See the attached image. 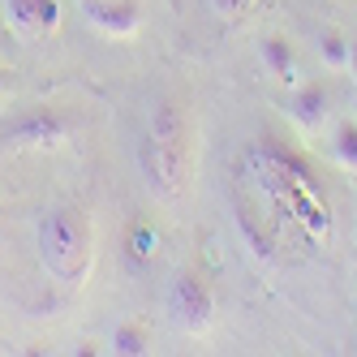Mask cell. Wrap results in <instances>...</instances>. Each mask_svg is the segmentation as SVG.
Returning a JSON list of instances; mask_svg holds the SVG:
<instances>
[{
  "mask_svg": "<svg viewBox=\"0 0 357 357\" xmlns=\"http://www.w3.org/2000/svg\"><path fill=\"white\" fill-rule=\"evenodd\" d=\"M5 26L17 39L56 35V26H61V0H5Z\"/></svg>",
  "mask_w": 357,
  "mask_h": 357,
  "instance_id": "cell-4",
  "label": "cell"
},
{
  "mask_svg": "<svg viewBox=\"0 0 357 357\" xmlns=\"http://www.w3.org/2000/svg\"><path fill=\"white\" fill-rule=\"evenodd\" d=\"M112 349L125 353V357L151 353V331H146L142 323H116V331H112Z\"/></svg>",
  "mask_w": 357,
  "mask_h": 357,
  "instance_id": "cell-10",
  "label": "cell"
},
{
  "mask_svg": "<svg viewBox=\"0 0 357 357\" xmlns=\"http://www.w3.org/2000/svg\"><path fill=\"white\" fill-rule=\"evenodd\" d=\"M211 5H215V13H224V17H237L250 0H211Z\"/></svg>",
  "mask_w": 357,
  "mask_h": 357,
  "instance_id": "cell-13",
  "label": "cell"
},
{
  "mask_svg": "<svg viewBox=\"0 0 357 357\" xmlns=\"http://www.w3.org/2000/svg\"><path fill=\"white\" fill-rule=\"evenodd\" d=\"M39 254H43V267L61 284H82L95 259L91 220L78 207H52L39 220Z\"/></svg>",
  "mask_w": 357,
  "mask_h": 357,
  "instance_id": "cell-1",
  "label": "cell"
},
{
  "mask_svg": "<svg viewBox=\"0 0 357 357\" xmlns=\"http://www.w3.org/2000/svg\"><path fill=\"white\" fill-rule=\"evenodd\" d=\"M331 116V95L323 82H297L289 95V121L301 134H319Z\"/></svg>",
  "mask_w": 357,
  "mask_h": 357,
  "instance_id": "cell-6",
  "label": "cell"
},
{
  "mask_svg": "<svg viewBox=\"0 0 357 357\" xmlns=\"http://www.w3.org/2000/svg\"><path fill=\"white\" fill-rule=\"evenodd\" d=\"M142 168H146V181L160 198H176L185 185V146L176 142H160L146 134V146H142Z\"/></svg>",
  "mask_w": 357,
  "mask_h": 357,
  "instance_id": "cell-3",
  "label": "cell"
},
{
  "mask_svg": "<svg viewBox=\"0 0 357 357\" xmlns=\"http://www.w3.org/2000/svg\"><path fill=\"white\" fill-rule=\"evenodd\" d=\"M331 151L344 168H357V121H340L336 134H331Z\"/></svg>",
  "mask_w": 357,
  "mask_h": 357,
  "instance_id": "cell-12",
  "label": "cell"
},
{
  "mask_svg": "<svg viewBox=\"0 0 357 357\" xmlns=\"http://www.w3.org/2000/svg\"><path fill=\"white\" fill-rule=\"evenodd\" d=\"M9 91H13V78H9V69H0V99H9Z\"/></svg>",
  "mask_w": 357,
  "mask_h": 357,
  "instance_id": "cell-15",
  "label": "cell"
},
{
  "mask_svg": "<svg viewBox=\"0 0 357 357\" xmlns=\"http://www.w3.org/2000/svg\"><path fill=\"white\" fill-rule=\"evenodd\" d=\"M168 310L176 319V327L185 336H211L215 327V314H220V301L211 293V284L202 280L198 271H176L172 284H168Z\"/></svg>",
  "mask_w": 357,
  "mask_h": 357,
  "instance_id": "cell-2",
  "label": "cell"
},
{
  "mask_svg": "<svg viewBox=\"0 0 357 357\" xmlns=\"http://www.w3.org/2000/svg\"><path fill=\"white\" fill-rule=\"evenodd\" d=\"M259 52H263V65L275 82H284V86H297L301 78V65H297V52H293V43L284 35H267L259 43Z\"/></svg>",
  "mask_w": 357,
  "mask_h": 357,
  "instance_id": "cell-7",
  "label": "cell"
},
{
  "mask_svg": "<svg viewBox=\"0 0 357 357\" xmlns=\"http://www.w3.org/2000/svg\"><path fill=\"white\" fill-rule=\"evenodd\" d=\"M160 254V233H155V224H146V220H138V224H130V233H125V259H130L134 267H142V263H151Z\"/></svg>",
  "mask_w": 357,
  "mask_h": 357,
  "instance_id": "cell-9",
  "label": "cell"
},
{
  "mask_svg": "<svg viewBox=\"0 0 357 357\" xmlns=\"http://www.w3.org/2000/svg\"><path fill=\"white\" fill-rule=\"evenodd\" d=\"M86 17L95 31H104L108 39H134L142 31V9L134 0H82Z\"/></svg>",
  "mask_w": 357,
  "mask_h": 357,
  "instance_id": "cell-5",
  "label": "cell"
},
{
  "mask_svg": "<svg viewBox=\"0 0 357 357\" xmlns=\"http://www.w3.org/2000/svg\"><path fill=\"white\" fill-rule=\"evenodd\" d=\"M65 134H69V130H65V121L43 112V116H31L9 142H17V146H56V142H65Z\"/></svg>",
  "mask_w": 357,
  "mask_h": 357,
  "instance_id": "cell-8",
  "label": "cell"
},
{
  "mask_svg": "<svg viewBox=\"0 0 357 357\" xmlns=\"http://www.w3.org/2000/svg\"><path fill=\"white\" fill-rule=\"evenodd\" d=\"M319 56H323L327 69H344V65H349V39H344L336 26H327V31L319 35Z\"/></svg>",
  "mask_w": 357,
  "mask_h": 357,
  "instance_id": "cell-11",
  "label": "cell"
},
{
  "mask_svg": "<svg viewBox=\"0 0 357 357\" xmlns=\"http://www.w3.org/2000/svg\"><path fill=\"white\" fill-rule=\"evenodd\" d=\"M344 73L357 82V39H349V65H344Z\"/></svg>",
  "mask_w": 357,
  "mask_h": 357,
  "instance_id": "cell-14",
  "label": "cell"
}]
</instances>
